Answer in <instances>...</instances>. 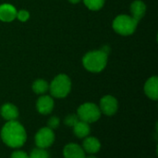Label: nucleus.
I'll return each instance as SVG.
<instances>
[{
    "label": "nucleus",
    "mask_w": 158,
    "mask_h": 158,
    "mask_svg": "<svg viewBox=\"0 0 158 158\" xmlns=\"http://www.w3.org/2000/svg\"><path fill=\"white\" fill-rule=\"evenodd\" d=\"M3 142L11 148H19L27 141V133L24 127L18 121H7L1 129Z\"/></svg>",
    "instance_id": "nucleus-1"
},
{
    "label": "nucleus",
    "mask_w": 158,
    "mask_h": 158,
    "mask_svg": "<svg viewBox=\"0 0 158 158\" xmlns=\"http://www.w3.org/2000/svg\"><path fill=\"white\" fill-rule=\"evenodd\" d=\"M107 51L104 49L89 51L82 58V64L84 68L92 73H100L102 72L108 61Z\"/></svg>",
    "instance_id": "nucleus-2"
},
{
    "label": "nucleus",
    "mask_w": 158,
    "mask_h": 158,
    "mask_svg": "<svg viewBox=\"0 0 158 158\" xmlns=\"http://www.w3.org/2000/svg\"><path fill=\"white\" fill-rule=\"evenodd\" d=\"M48 89L54 98H65L71 90V81L67 74H60L52 80Z\"/></svg>",
    "instance_id": "nucleus-3"
},
{
    "label": "nucleus",
    "mask_w": 158,
    "mask_h": 158,
    "mask_svg": "<svg viewBox=\"0 0 158 158\" xmlns=\"http://www.w3.org/2000/svg\"><path fill=\"white\" fill-rule=\"evenodd\" d=\"M138 21L134 20L131 16L121 14L115 18L112 23L114 31L121 35H131L137 28Z\"/></svg>",
    "instance_id": "nucleus-4"
},
{
    "label": "nucleus",
    "mask_w": 158,
    "mask_h": 158,
    "mask_svg": "<svg viewBox=\"0 0 158 158\" xmlns=\"http://www.w3.org/2000/svg\"><path fill=\"white\" fill-rule=\"evenodd\" d=\"M101 111L99 107L92 102H85L81 104L77 111V115L80 120L88 124L94 123L101 117Z\"/></svg>",
    "instance_id": "nucleus-5"
},
{
    "label": "nucleus",
    "mask_w": 158,
    "mask_h": 158,
    "mask_svg": "<svg viewBox=\"0 0 158 158\" xmlns=\"http://www.w3.org/2000/svg\"><path fill=\"white\" fill-rule=\"evenodd\" d=\"M55 142V133L54 131L45 127L39 129L35 135V144L38 148L47 149Z\"/></svg>",
    "instance_id": "nucleus-6"
},
{
    "label": "nucleus",
    "mask_w": 158,
    "mask_h": 158,
    "mask_svg": "<svg viewBox=\"0 0 158 158\" xmlns=\"http://www.w3.org/2000/svg\"><path fill=\"white\" fill-rule=\"evenodd\" d=\"M118 108V103L117 99L114 96L111 95H106L100 100V105L99 109L101 113H103L106 115L111 116L114 115Z\"/></svg>",
    "instance_id": "nucleus-7"
},
{
    "label": "nucleus",
    "mask_w": 158,
    "mask_h": 158,
    "mask_svg": "<svg viewBox=\"0 0 158 158\" xmlns=\"http://www.w3.org/2000/svg\"><path fill=\"white\" fill-rule=\"evenodd\" d=\"M54 106H55V103H54L53 98L47 95L41 96L37 100V102H36V109L38 113H40L41 115L50 114L53 111Z\"/></svg>",
    "instance_id": "nucleus-8"
},
{
    "label": "nucleus",
    "mask_w": 158,
    "mask_h": 158,
    "mask_svg": "<svg viewBox=\"0 0 158 158\" xmlns=\"http://www.w3.org/2000/svg\"><path fill=\"white\" fill-rule=\"evenodd\" d=\"M63 156L65 158H84L85 152L77 143H69L64 147Z\"/></svg>",
    "instance_id": "nucleus-9"
},
{
    "label": "nucleus",
    "mask_w": 158,
    "mask_h": 158,
    "mask_svg": "<svg viewBox=\"0 0 158 158\" xmlns=\"http://www.w3.org/2000/svg\"><path fill=\"white\" fill-rule=\"evenodd\" d=\"M17 9L10 4L0 5V20L4 22H10L17 18Z\"/></svg>",
    "instance_id": "nucleus-10"
},
{
    "label": "nucleus",
    "mask_w": 158,
    "mask_h": 158,
    "mask_svg": "<svg viewBox=\"0 0 158 158\" xmlns=\"http://www.w3.org/2000/svg\"><path fill=\"white\" fill-rule=\"evenodd\" d=\"M144 92L146 96L153 100L156 101L158 98V78L157 76H152L150 77L145 85H144Z\"/></svg>",
    "instance_id": "nucleus-11"
},
{
    "label": "nucleus",
    "mask_w": 158,
    "mask_h": 158,
    "mask_svg": "<svg viewBox=\"0 0 158 158\" xmlns=\"http://www.w3.org/2000/svg\"><path fill=\"white\" fill-rule=\"evenodd\" d=\"M82 149L85 153L94 155L100 151L101 149V142L95 137H86L82 142Z\"/></svg>",
    "instance_id": "nucleus-12"
},
{
    "label": "nucleus",
    "mask_w": 158,
    "mask_h": 158,
    "mask_svg": "<svg viewBox=\"0 0 158 158\" xmlns=\"http://www.w3.org/2000/svg\"><path fill=\"white\" fill-rule=\"evenodd\" d=\"M0 115L5 120L12 121L19 117V110L12 103H5L0 109Z\"/></svg>",
    "instance_id": "nucleus-13"
},
{
    "label": "nucleus",
    "mask_w": 158,
    "mask_h": 158,
    "mask_svg": "<svg viewBox=\"0 0 158 158\" xmlns=\"http://www.w3.org/2000/svg\"><path fill=\"white\" fill-rule=\"evenodd\" d=\"M131 17L137 21H139L145 15L146 6L142 0H135L131 5Z\"/></svg>",
    "instance_id": "nucleus-14"
},
{
    "label": "nucleus",
    "mask_w": 158,
    "mask_h": 158,
    "mask_svg": "<svg viewBox=\"0 0 158 158\" xmlns=\"http://www.w3.org/2000/svg\"><path fill=\"white\" fill-rule=\"evenodd\" d=\"M91 131V128L88 123L79 120L74 126H73V132L74 135L80 139H84L86 138Z\"/></svg>",
    "instance_id": "nucleus-15"
},
{
    "label": "nucleus",
    "mask_w": 158,
    "mask_h": 158,
    "mask_svg": "<svg viewBox=\"0 0 158 158\" xmlns=\"http://www.w3.org/2000/svg\"><path fill=\"white\" fill-rule=\"evenodd\" d=\"M31 88H32V90L36 94H44L48 90L49 85L44 79H37L33 82Z\"/></svg>",
    "instance_id": "nucleus-16"
},
{
    "label": "nucleus",
    "mask_w": 158,
    "mask_h": 158,
    "mask_svg": "<svg viewBox=\"0 0 158 158\" xmlns=\"http://www.w3.org/2000/svg\"><path fill=\"white\" fill-rule=\"evenodd\" d=\"M84 5L91 10L96 11V10H100L104 5L106 0H82Z\"/></svg>",
    "instance_id": "nucleus-17"
},
{
    "label": "nucleus",
    "mask_w": 158,
    "mask_h": 158,
    "mask_svg": "<svg viewBox=\"0 0 158 158\" xmlns=\"http://www.w3.org/2000/svg\"><path fill=\"white\" fill-rule=\"evenodd\" d=\"M29 158H50V156L45 149L37 147L31 152V154L29 155Z\"/></svg>",
    "instance_id": "nucleus-18"
},
{
    "label": "nucleus",
    "mask_w": 158,
    "mask_h": 158,
    "mask_svg": "<svg viewBox=\"0 0 158 158\" xmlns=\"http://www.w3.org/2000/svg\"><path fill=\"white\" fill-rule=\"evenodd\" d=\"M79 120H80V119H79V117H78L77 115H69L66 116V118H65V120H64V123H65L66 126H68V127H72V128H73V126H74Z\"/></svg>",
    "instance_id": "nucleus-19"
},
{
    "label": "nucleus",
    "mask_w": 158,
    "mask_h": 158,
    "mask_svg": "<svg viewBox=\"0 0 158 158\" xmlns=\"http://www.w3.org/2000/svg\"><path fill=\"white\" fill-rule=\"evenodd\" d=\"M60 125V119L57 116H52L49 118L48 122H47V128L51 129L52 130L56 129Z\"/></svg>",
    "instance_id": "nucleus-20"
},
{
    "label": "nucleus",
    "mask_w": 158,
    "mask_h": 158,
    "mask_svg": "<svg viewBox=\"0 0 158 158\" xmlns=\"http://www.w3.org/2000/svg\"><path fill=\"white\" fill-rule=\"evenodd\" d=\"M17 18H18L20 21L25 22V21H27V20H29V18H30V13H29L27 10H25V9H21V10H19V11L17 12Z\"/></svg>",
    "instance_id": "nucleus-21"
},
{
    "label": "nucleus",
    "mask_w": 158,
    "mask_h": 158,
    "mask_svg": "<svg viewBox=\"0 0 158 158\" xmlns=\"http://www.w3.org/2000/svg\"><path fill=\"white\" fill-rule=\"evenodd\" d=\"M10 158H29V156L23 151H15L11 154Z\"/></svg>",
    "instance_id": "nucleus-22"
},
{
    "label": "nucleus",
    "mask_w": 158,
    "mask_h": 158,
    "mask_svg": "<svg viewBox=\"0 0 158 158\" xmlns=\"http://www.w3.org/2000/svg\"><path fill=\"white\" fill-rule=\"evenodd\" d=\"M70 3H72V4H78L79 2H81V0H69Z\"/></svg>",
    "instance_id": "nucleus-23"
},
{
    "label": "nucleus",
    "mask_w": 158,
    "mask_h": 158,
    "mask_svg": "<svg viewBox=\"0 0 158 158\" xmlns=\"http://www.w3.org/2000/svg\"><path fill=\"white\" fill-rule=\"evenodd\" d=\"M84 158H97L96 156H93V155H90V156H85V157Z\"/></svg>",
    "instance_id": "nucleus-24"
}]
</instances>
